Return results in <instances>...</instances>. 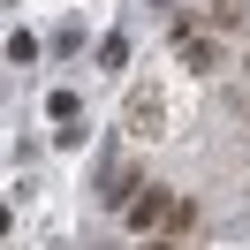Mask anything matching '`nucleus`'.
<instances>
[{"instance_id": "obj_1", "label": "nucleus", "mask_w": 250, "mask_h": 250, "mask_svg": "<svg viewBox=\"0 0 250 250\" xmlns=\"http://www.w3.org/2000/svg\"><path fill=\"white\" fill-rule=\"evenodd\" d=\"M174 205H182V197H167V189H137L122 212H129V228H137V235H159V228L174 220Z\"/></svg>"}, {"instance_id": "obj_2", "label": "nucleus", "mask_w": 250, "mask_h": 250, "mask_svg": "<svg viewBox=\"0 0 250 250\" xmlns=\"http://www.w3.org/2000/svg\"><path fill=\"white\" fill-rule=\"evenodd\" d=\"M129 129H137V137H152V129H159V91H152V83L129 99Z\"/></svg>"}, {"instance_id": "obj_3", "label": "nucleus", "mask_w": 250, "mask_h": 250, "mask_svg": "<svg viewBox=\"0 0 250 250\" xmlns=\"http://www.w3.org/2000/svg\"><path fill=\"white\" fill-rule=\"evenodd\" d=\"M23 61H38V38H31V31L8 38V68H23Z\"/></svg>"}, {"instance_id": "obj_4", "label": "nucleus", "mask_w": 250, "mask_h": 250, "mask_svg": "<svg viewBox=\"0 0 250 250\" xmlns=\"http://www.w3.org/2000/svg\"><path fill=\"white\" fill-rule=\"evenodd\" d=\"M122 197H137V174L114 167V174H106V205H122Z\"/></svg>"}, {"instance_id": "obj_5", "label": "nucleus", "mask_w": 250, "mask_h": 250, "mask_svg": "<svg viewBox=\"0 0 250 250\" xmlns=\"http://www.w3.org/2000/svg\"><path fill=\"white\" fill-rule=\"evenodd\" d=\"M205 8H212V16H243L250 0H205Z\"/></svg>"}]
</instances>
